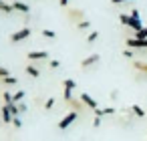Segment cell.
<instances>
[{
    "instance_id": "21",
    "label": "cell",
    "mask_w": 147,
    "mask_h": 141,
    "mask_svg": "<svg viewBox=\"0 0 147 141\" xmlns=\"http://www.w3.org/2000/svg\"><path fill=\"white\" fill-rule=\"evenodd\" d=\"M55 107V97H51V99H47V103H45V111H51Z\"/></svg>"
},
{
    "instance_id": "16",
    "label": "cell",
    "mask_w": 147,
    "mask_h": 141,
    "mask_svg": "<svg viewBox=\"0 0 147 141\" xmlns=\"http://www.w3.org/2000/svg\"><path fill=\"white\" fill-rule=\"evenodd\" d=\"M131 111H133L135 117H145V111H143V107H139V105H133Z\"/></svg>"
},
{
    "instance_id": "12",
    "label": "cell",
    "mask_w": 147,
    "mask_h": 141,
    "mask_svg": "<svg viewBox=\"0 0 147 141\" xmlns=\"http://www.w3.org/2000/svg\"><path fill=\"white\" fill-rule=\"evenodd\" d=\"M0 83H2V85H6V87H14L16 83H18V79L14 77V75H8V77H2V79H0Z\"/></svg>"
},
{
    "instance_id": "13",
    "label": "cell",
    "mask_w": 147,
    "mask_h": 141,
    "mask_svg": "<svg viewBox=\"0 0 147 141\" xmlns=\"http://www.w3.org/2000/svg\"><path fill=\"white\" fill-rule=\"evenodd\" d=\"M63 87H65L67 91H75V89H77V81H73V79H65V81H63Z\"/></svg>"
},
{
    "instance_id": "29",
    "label": "cell",
    "mask_w": 147,
    "mask_h": 141,
    "mask_svg": "<svg viewBox=\"0 0 147 141\" xmlns=\"http://www.w3.org/2000/svg\"><path fill=\"white\" fill-rule=\"evenodd\" d=\"M93 127H95V129L101 127V117H95V119H93Z\"/></svg>"
},
{
    "instance_id": "6",
    "label": "cell",
    "mask_w": 147,
    "mask_h": 141,
    "mask_svg": "<svg viewBox=\"0 0 147 141\" xmlns=\"http://www.w3.org/2000/svg\"><path fill=\"white\" fill-rule=\"evenodd\" d=\"M101 61V57L95 53V55H91V57H87V59H83V63H81V69H89V67H93V65H97Z\"/></svg>"
},
{
    "instance_id": "5",
    "label": "cell",
    "mask_w": 147,
    "mask_h": 141,
    "mask_svg": "<svg viewBox=\"0 0 147 141\" xmlns=\"http://www.w3.org/2000/svg\"><path fill=\"white\" fill-rule=\"evenodd\" d=\"M127 47H131V49H147V38H129L127 40Z\"/></svg>"
},
{
    "instance_id": "15",
    "label": "cell",
    "mask_w": 147,
    "mask_h": 141,
    "mask_svg": "<svg viewBox=\"0 0 147 141\" xmlns=\"http://www.w3.org/2000/svg\"><path fill=\"white\" fill-rule=\"evenodd\" d=\"M26 97V93L24 91H16L14 95H12V103H22V99Z\"/></svg>"
},
{
    "instance_id": "31",
    "label": "cell",
    "mask_w": 147,
    "mask_h": 141,
    "mask_svg": "<svg viewBox=\"0 0 147 141\" xmlns=\"http://www.w3.org/2000/svg\"><path fill=\"white\" fill-rule=\"evenodd\" d=\"M113 4H121V2H129V0H111Z\"/></svg>"
},
{
    "instance_id": "11",
    "label": "cell",
    "mask_w": 147,
    "mask_h": 141,
    "mask_svg": "<svg viewBox=\"0 0 147 141\" xmlns=\"http://www.w3.org/2000/svg\"><path fill=\"white\" fill-rule=\"evenodd\" d=\"M24 71H26V75H30L32 79H38V77H40V71H38V67H34L32 63H28Z\"/></svg>"
},
{
    "instance_id": "8",
    "label": "cell",
    "mask_w": 147,
    "mask_h": 141,
    "mask_svg": "<svg viewBox=\"0 0 147 141\" xmlns=\"http://www.w3.org/2000/svg\"><path fill=\"white\" fill-rule=\"evenodd\" d=\"M0 113H2V123H6V125H12V113H10V109H8V105H4L2 109H0Z\"/></svg>"
},
{
    "instance_id": "4",
    "label": "cell",
    "mask_w": 147,
    "mask_h": 141,
    "mask_svg": "<svg viewBox=\"0 0 147 141\" xmlns=\"http://www.w3.org/2000/svg\"><path fill=\"white\" fill-rule=\"evenodd\" d=\"M49 59V51H30L28 53V61H47Z\"/></svg>"
},
{
    "instance_id": "18",
    "label": "cell",
    "mask_w": 147,
    "mask_h": 141,
    "mask_svg": "<svg viewBox=\"0 0 147 141\" xmlns=\"http://www.w3.org/2000/svg\"><path fill=\"white\" fill-rule=\"evenodd\" d=\"M119 20H121V24L131 26V16H129V14H119Z\"/></svg>"
},
{
    "instance_id": "3",
    "label": "cell",
    "mask_w": 147,
    "mask_h": 141,
    "mask_svg": "<svg viewBox=\"0 0 147 141\" xmlns=\"http://www.w3.org/2000/svg\"><path fill=\"white\" fill-rule=\"evenodd\" d=\"M79 99H81V101H83V105H85V107H89L91 111H95V109H99V105H97V101H95V99H93L91 95H87V93H81V95H79Z\"/></svg>"
},
{
    "instance_id": "32",
    "label": "cell",
    "mask_w": 147,
    "mask_h": 141,
    "mask_svg": "<svg viewBox=\"0 0 147 141\" xmlns=\"http://www.w3.org/2000/svg\"><path fill=\"white\" fill-rule=\"evenodd\" d=\"M2 4H4V0H0V6H2Z\"/></svg>"
},
{
    "instance_id": "22",
    "label": "cell",
    "mask_w": 147,
    "mask_h": 141,
    "mask_svg": "<svg viewBox=\"0 0 147 141\" xmlns=\"http://www.w3.org/2000/svg\"><path fill=\"white\" fill-rule=\"evenodd\" d=\"M135 38H147V26L141 28V30H137V32H135Z\"/></svg>"
},
{
    "instance_id": "26",
    "label": "cell",
    "mask_w": 147,
    "mask_h": 141,
    "mask_svg": "<svg viewBox=\"0 0 147 141\" xmlns=\"http://www.w3.org/2000/svg\"><path fill=\"white\" fill-rule=\"evenodd\" d=\"M123 57H127V59H133V51H131V49H125V51H123Z\"/></svg>"
},
{
    "instance_id": "24",
    "label": "cell",
    "mask_w": 147,
    "mask_h": 141,
    "mask_svg": "<svg viewBox=\"0 0 147 141\" xmlns=\"http://www.w3.org/2000/svg\"><path fill=\"white\" fill-rule=\"evenodd\" d=\"M49 65H51V69H59V67H61V61H57V59H51V61H49Z\"/></svg>"
},
{
    "instance_id": "20",
    "label": "cell",
    "mask_w": 147,
    "mask_h": 141,
    "mask_svg": "<svg viewBox=\"0 0 147 141\" xmlns=\"http://www.w3.org/2000/svg\"><path fill=\"white\" fill-rule=\"evenodd\" d=\"M97 38H99V32H97V30H93V32L87 34V43H95Z\"/></svg>"
},
{
    "instance_id": "17",
    "label": "cell",
    "mask_w": 147,
    "mask_h": 141,
    "mask_svg": "<svg viewBox=\"0 0 147 141\" xmlns=\"http://www.w3.org/2000/svg\"><path fill=\"white\" fill-rule=\"evenodd\" d=\"M0 95H2L4 105H10V103H12V93H10V91H4V93H0Z\"/></svg>"
},
{
    "instance_id": "14",
    "label": "cell",
    "mask_w": 147,
    "mask_h": 141,
    "mask_svg": "<svg viewBox=\"0 0 147 141\" xmlns=\"http://www.w3.org/2000/svg\"><path fill=\"white\" fill-rule=\"evenodd\" d=\"M133 69H137V71H141V73H145V75H147V63H141V61H133Z\"/></svg>"
},
{
    "instance_id": "9",
    "label": "cell",
    "mask_w": 147,
    "mask_h": 141,
    "mask_svg": "<svg viewBox=\"0 0 147 141\" xmlns=\"http://www.w3.org/2000/svg\"><path fill=\"white\" fill-rule=\"evenodd\" d=\"M69 18H71L73 22L77 20V24L85 20V16H83V10H77V8H73V10H69Z\"/></svg>"
},
{
    "instance_id": "25",
    "label": "cell",
    "mask_w": 147,
    "mask_h": 141,
    "mask_svg": "<svg viewBox=\"0 0 147 141\" xmlns=\"http://www.w3.org/2000/svg\"><path fill=\"white\" fill-rule=\"evenodd\" d=\"M12 125H14V129H20V127H22V121H20L18 117H14V119H12Z\"/></svg>"
},
{
    "instance_id": "7",
    "label": "cell",
    "mask_w": 147,
    "mask_h": 141,
    "mask_svg": "<svg viewBox=\"0 0 147 141\" xmlns=\"http://www.w3.org/2000/svg\"><path fill=\"white\" fill-rule=\"evenodd\" d=\"M12 8H14L16 12L30 14V6H28V4H24V2H20V0H14V2H12Z\"/></svg>"
},
{
    "instance_id": "23",
    "label": "cell",
    "mask_w": 147,
    "mask_h": 141,
    "mask_svg": "<svg viewBox=\"0 0 147 141\" xmlns=\"http://www.w3.org/2000/svg\"><path fill=\"white\" fill-rule=\"evenodd\" d=\"M89 26H91V22H89V20H83V22H79V24H77V28H79V30H87Z\"/></svg>"
},
{
    "instance_id": "10",
    "label": "cell",
    "mask_w": 147,
    "mask_h": 141,
    "mask_svg": "<svg viewBox=\"0 0 147 141\" xmlns=\"http://www.w3.org/2000/svg\"><path fill=\"white\" fill-rule=\"evenodd\" d=\"M93 115H95V117H107V115H115V109H113V107H105V109H101V107H99V109H95V111H93Z\"/></svg>"
},
{
    "instance_id": "2",
    "label": "cell",
    "mask_w": 147,
    "mask_h": 141,
    "mask_svg": "<svg viewBox=\"0 0 147 141\" xmlns=\"http://www.w3.org/2000/svg\"><path fill=\"white\" fill-rule=\"evenodd\" d=\"M30 34H32L30 26H24V28H20V30H16V32H12V34H10V43H20V40L28 38Z\"/></svg>"
},
{
    "instance_id": "30",
    "label": "cell",
    "mask_w": 147,
    "mask_h": 141,
    "mask_svg": "<svg viewBox=\"0 0 147 141\" xmlns=\"http://www.w3.org/2000/svg\"><path fill=\"white\" fill-rule=\"evenodd\" d=\"M59 4H61V6H63V8H65V6H67V4H69V0H59Z\"/></svg>"
},
{
    "instance_id": "19",
    "label": "cell",
    "mask_w": 147,
    "mask_h": 141,
    "mask_svg": "<svg viewBox=\"0 0 147 141\" xmlns=\"http://www.w3.org/2000/svg\"><path fill=\"white\" fill-rule=\"evenodd\" d=\"M40 34H42V36H47V38H57V32H55V30H51V28L40 30Z\"/></svg>"
},
{
    "instance_id": "28",
    "label": "cell",
    "mask_w": 147,
    "mask_h": 141,
    "mask_svg": "<svg viewBox=\"0 0 147 141\" xmlns=\"http://www.w3.org/2000/svg\"><path fill=\"white\" fill-rule=\"evenodd\" d=\"M16 105H18V109H20V113H26V111H28V107H26L24 103H16Z\"/></svg>"
},
{
    "instance_id": "1",
    "label": "cell",
    "mask_w": 147,
    "mask_h": 141,
    "mask_svg": "<svg viewBox=\"0 0 147 141\" xmlns=\"http://www.w3.org/2000/svg\"><path fill=\"white\" fill-rule=\"evenodd\" d=\"M77 119H79V111H69V113H67V115H65V117L59 121V129H61V131L69 129V127H71V125L77 121Z\"/></svg>"
},
{
    "instance_id": "27",
    "label": "cell",
    "mask_w": 147,
    "mask_h": 141,
    "mask_svg": "<svg viewBox=\"0 0 147 141\" xmlns=\"http://www.w3.org/2000/svg\"><path fill=\"white\" fill-rule=\"evenodd\" d=\"M10 73H8V69H4V67H0V79H2V77H8Z\"/></svg>"
},
{
    "instance_id": "33",
    "label": "cell",
    "mask_w": 147,
    "mask_h": 141,
    "mask_svg": "<svg viewBox=\"0 0 147 141\" xmlns=\"http://www.w3.org/2000/svg\"><path fill=\"white\" fill-rule=\"evenodd\" d=\"M0 123H2V121H0Z\"/></svg>"
}]
</instances>
